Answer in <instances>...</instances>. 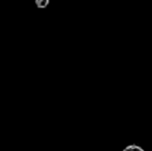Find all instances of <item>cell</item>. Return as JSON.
Masks as SVG:
<instances>
[{
  "label": "cell",
  "instance_id": "obj_1",
  "mask_svg": "<svg viewBox=\"0 0 152 151\" xmlns=\"http://www.w3.org/2000/svg\"><path fill=\"white\" fill-rule=\"evenodd\" d=\"M34 1H35L36 7H37V8H42V9H44V8H47L49 4H50V0H34Z\"/></svg>",
  "mask_w": 152,
  "mask_h": 151
},
{
  "label": "cell",
  "instance_id": "obj_2",
  "mask_svg": "<svg viewBox=\"0 0 152 151\" xmlns=\"http://www.w3.org/2000/svg\"><path fill=\"white\" fill-rule=\"evenodd\" d=\"M122 151H145L143 149L142 147H140V146L138 145H134V144H132V145H128L126 146L125 148H124Z\"/></svg>",
  "mask_w": 152,
  "mask_h": 151
}]
</instances>
